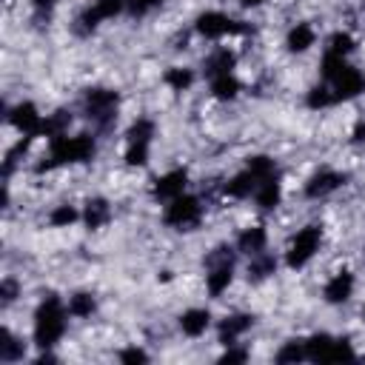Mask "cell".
I'll return each instance as SVG.
<instances>
[{
  "label": "cell",
  "mask_w": 365,
  "mask_h": 365,
  "mask_svg": "<svg viewBox=\"0 0 365 365\" xmlns=\"http://www.w3.org/2000/svg\"><path fill=\"white\" fill-rule=\"evenodd\" d=\"M97 154V143L91 134H60L48 140V154L43 157V163H37V174L43 171H54L60 165H74V163H91Z\"/></svg>",
  "instance_id": "cell-1"
},
{
  "label": "cell",
  "mask_w": 365,
  "mask_h": 365,
  "mask_svg": "<svg viewBox=\"0 0 365 365\" xmlns=\"http://www.w3.org/2000/svg\"><path fill=\"white\" fill-rule=\"evenodd\" d=\"M66 317H68V308L63 305V299L57 294H48L40 299L37 311H34V345L48 351L60 342V336L66 334Z\"/></svg>",
  "instance_id": "cell-2"
},
{
  "label": "cell",
  "mask_w": 365,
  "mask_h": 365,
  "mask_svg": "<svg viewBox=\"0 0 365 365\" xmlns=\"http://www.w3.org/2000/svg\"><path fill=\"white\" fill-rule=\"evenodd\" d=\"M319 245H322V225L311 222V225L299 228V231L291 237L288 248H285V265H288L291 271L305 268V265L314 259V254L319 251Z\"/></svg>",
  "instance_id": "cell-3"
},
{
  "label": "cell",
  "mask_w": 365,
  "mask_h": 365,
  "mask_svg": "<svg viewBox=\"0 0 365 365\" xmlns=\"http://www.w3.org/2000/svg\"><path fill=\"white\" fill-rule=\"evenodd\" d=\"M83 106H86V114L88 120H94L100 128H108L114 120H117V106H120V94L114 88H88L86 97H83Z\"/></svg>",
  "instance_id": "cell-4"
},
{
  "label": "cell",
  "mask_w": 365,
  "mask_h": 365,
  "mask_svg": "<svg viewBox=\"0 0 365 365\" xmlns=\"http://www.w3.org/2000/svg\"><path fill=\"white\" fill-rule=\"evenodd\" d=\"M202 217V205L194 194H180L174 200H168L165 211H163V222L177 228V231H191Z\"/></svg>",
  "instance_id": "cell-5"
},
{
  "label": "cell",
  "mask_w": 365,
  "mask_h": 365,
  "mask_svg": "<svg viewBox=\"0 0 365 365\" xmlns=\"http://www.w3.org/2000/svg\"><path fill=\"white\" fill-rule=\"evenodd\" d=\"M194 29H197V34L205 37V40H220V37H225V34H245V31H248V26H242L240 20H231L228 14L214 11V9L197 14Z\"/></svg>",
  "instance_id": "cell-6"
},
{
  "label": "cell",
  "mask_w": 365,
  "mask_h": 365,
  "mask_svg": "<svg viewBox=\"0 0 365 365\" xmlns=\"http://www.w3.org/2000/svg\"><path fill=\"white\" fill-rule=\"evenodd\" d=\"M43 114L37 111V106L34 103H29V100H23V103H17L14 108H9V123L20 131V134H29V137H43Z\"/></svg>",
  "instance_id": "cell-7"
},
{
  "label": "cell",
  "mask_w": 365,
  "mask_h": 365,
  "mask_svg": "<svg viewBox=\"0 0 365 365\" xmlns=\"http://www.w3.org/2000/svg\"><path fill=\"white\" fill-rule=\"evenodd\" d=\"M345 182H348V174L334 171V168H322V171H317V174L308 177V182H305V197H308V200L328 197V194H334L336 188H342Z\"/></svg>",
  "instance_id": "cell-8"
},
{
  "label": "cell",
  "mask_w": 365,
  "mask_h": 365,
  "mask_svg": "<svg viewBox=\"0 0 365 365\" xmlns=\"http://www.w3.org/2000/svg\"><path fill=\"white\" fill-rule=\"evenodd\" d=\"M331 91H334V100H354L365 91V74L354 66H345L334 80H331Z\"/></svg>",
  "instance_id": "cell-9"
},
{
  "label": "cell",
  "mask_w": 365,
  "mask_h": 365,
  "mask_svg": "<svg viewBox=\"0 0 365 365\" xmlns=\"http://www.w3.org/2000/svg\"><path fill=\"white\" fill-rule=\"evenodd\" d=\"M185 185H188V171L185 168H171V171H165V174H160L154 180L151 194H154V200H165L168 202V200L185 194Z\"/></svg>",
  "instance_id": "cell-10"
},
{
  "label": "cell",
  "mask_w": 365,
  "mask_h": 365,
  "mask_svg": "<svg viewBox=\"0 0 365 365\" xmlns=\"http://www.w3.org/2000/svg\"><path fill=\"white\" fill-rule=\"evenodd\" d=\"M351 294H354V274H351L348 268L336 271V274L325 282V288H322V297H325L328 305H342V302L351 299Z\"/></svg>",
  "instance_id": "cell-11"
},
{
  "label": "cell",
  "mask_w": 365,
  "mask_h": 365,
  "mask_svg": "<svg viewBox=\"0 0 365 365\" xmlns=\"http://www.w3.org/2000/svg\"><path fill=\"white\" fill-rule=\"evenodd\" d=\"M254 322H257L254 314H231V317H225V319L220 322V342H222V345H237V339H240L245 331H251Z\"/></svg>",
  "instance_id": "cell-12"
},
{
  "label": "cell",
  "mask_w": 365,
  "mask_h": 365,
  "mask_svg": "<svg viewBox=\"0 0 365 365\" xmlns=\"http://www.w3.org/2000/svg\"><path fill=\"white\" fill-rule=\"evenodd\" d=\"M234 279V262H214L205 265V288L211 297H220Z\"/></svg>",
  "instance_id": "cell-13"
},
{
  "label": "cell",
  "mask_w": 365,
  "mask_h": 365,
  "mask_svg": "<svg viewBox=\"0 0 365 365\" xmlns=\"http://www.w3.org/2000/svg\"><path fill=\"white\" fill-rule=\"evenodd\" d=\"M254 200H257V205L262 211H274L279 205V200H282V182L277 180V174H271V177H265V180L257 182Z\"/></svg>",
  "instance_id": "cell-14"
},
{
  "label": "cell",
  "mask_w": 365,
  "mask_h": 365,
  "mask_svg": "<svg viewBox=\"0 0 365 365\" xmlns=\"http://www.w3.org/2000/svg\"><path fill=\"white\" fill-rule=\"evenodd\" d=\"M211 325V314L208 308H188L180 314V331L185 336H202Z\"/></svg>",
  "instance_id": "cell-15"
},
{
  "label": "cell",
  "mask_w": 365,
  "mask_h": 365,
  "mask_svg": "<svg viewBox=\"0 0 365 365\" xmlns=\"http://www.w3.org/2000/svg\"><path fill=\"white\" fill-rule=\"evenodd\" d=\"M108 220H111V205H108V200H106V197H91V200L86 202V208H83V222H86V228L97 231V228H103Z\"/></svg>",
  "instance_id": "cell-16"
},
{
  "label": "cell",
  "mask_w": 365,
  "mask_h": 365,
  "mask_svg": "<svg viewBox=\"0 0 365 365\" xmlns=\"http://www.w3.org/2000/svg\"><path fill=\"white\" fill-rule=\"evenodd\" d=\"M314 43H317V31H314L311 23H297V26H291V31H288V37H285V46H288L291 54H302V51H308Z\"/></svg>",
  "instance_id": "cell-17"
},
{
  "label": "cell",
  "mask_w": 365,
  "mask_h": 365,
  "mask_svg": "<svg viewBox=\"0 0 365 365\" xmlns=\"http://www.w3.org/2000/svg\"><path fill=\"white\" fill-rule=\"evenodd\" d=\"M265 242H268V231L262 225H251V228H242L240 237H237V251L242 254H259L265 251Z\"/></svg>",
  "instance_id": "cell-18"
},
{
  "label": "cell",
  "mask_w": 365,
  "mask_h": 365,
  "mask_svg": "<svg viewBox=\"0 0 365 365\" xmlns=\"http://www.w3.org/2000/svg\"><path fill=\"white\" fill-rule=\"evenodd\" d=\"M234 66H237V54L231 51V48H217L205 63H202V68H205V77L211 80V77H217V74H231L234 71Z\"/></svg>",
  "instance_id": "cell-19"
},
{
  "label": "cell",
  "mask_w": 365,
  "mask_h": 365,
  "mask_svg": "<svg viewBox=\"0 0 365 365\" xmlns=\"http://www.w3.org/2000/svg\"><path fill=\"white\" fill-rule=\"evenodd\" d=\"M208 83H211V94H214L217 100H222V103L237 100L240 91H242V83L234 77V71H231V74H217V77H211Z\"/></svg>",
  "instance_id": "cell-20"
},
{
  "label": "cell",
  "mask_w": 365,
  "mask_h": 365,
  "mask_svg": "<svg viewBox=\"0 0 365 365\" xmlns=\"http://www.w3.org/2000/svg\"><path fill=\"white\" fill-rule=\"evenodd\" d=\"M257 177L245 168V171H240V174H234L225 185H222V191L228 194V197H234V200H245V197H251L254 191H257Z\"/></svg>",
  "instance_id": "cell-21"
},
{
  "label": "cell",
  "mask_w": 365,
  "mask_h": 365,
  "mask_svg": "<svg viewBox=\"0 0 365 365\" xmlns=\"http://www.w3.org/2000/svg\"><path fill=\"white\" fill-rule=\"evenodd\" d=\"M274 271H277V257L259 251V254H254L251 262H248V282H262V279H268Z\"/></svg>",
  "instance_id": "cell-22"
},
{
  "label": "cell",
  "mask_w": 365,
  "mask_h": 365,
  "mask_svg": "<svg viewBox=\"0 0 365 365\" xmlns=\"http://www.w3.org/2000/svg\"><path fill=\"white\" fill-rule=\"evenodd\" d=\"M66 308H68V314H71V317L86 319V317H91V314L97 311V299H94L88 291H77V294H71V297H68Z\"/></svg>",
  "instance_id": "cell-23"
},
{
  "label": "cell",
  "mask_w": 365,
  "mask_h": 365,
  "mask_svg": "<svg viewBox=\"0 0 365 365\" xmlns=\"http://www.w3.org/2000/svg\"><path fill=\"white\" fill-rule=\"evenodd\" d=\"M103 20H106V17H103V14H100V9H97V6L91 3L88 9H83V11H80V14L74 17V31L86 37V34L97 31V26H100Z\"/></svg>",
  "instance_id": "cell-24"
},
{
  "label": "cell",
  "mask_w": 365,
  "mask_h": 365,
  "mask_svg": "<svg viewBox=\"0 0 365 365\" xmlns=\"http://www.w3.org/2000/svg\"><path fill=\"white\" fill-rule=\"evenodd\" d=\"M163 83H165L171 91H188L191 83H194V71H191V68H182V66H171V68L163 74Z\"/></svg>",
  "instance_id": "cell-25"
},
{
  "label": "cell",
  "mask_w": 365,
  "mask_h": 365,
  "mask_svg": "<svg viewBox=\"0 0 365 365\" xmlns=\"http://www.w3.org/2000/svg\"><path fill=\"white\" fill-rule=\"evenodd\" d=\"M31 143H34V137H29V134H23V140H17L9 151H6V160H3V177H9L11 171H14V165L29 154V148H31Z\"/></svg>",
  "instance_id": "cell-26"
},
{
  "label": "cell",
  "mask_w": 365,
  "mask_h": 365,
  "mask_svg": "<svg viewBox=\"0 0 365 365\" xmlns=\"http://www.w3.org/2000/svg\"><path fill=\"white\" fill-rule=\"evenodd\" d=\"M26 354V342L17 339L9 328H3V342H0V359L3 362H17Z\"/></svg>",
  "instance_id": "cell-27"
},
{
  "label": "cell",
  "mask_w": 365,
  "mask_h": 365,
  "mask_svg": "<svg viewBox=\"0 0 365 365\" xmlns=\"http://www.w3.org/2000/svg\"><path fill=\"white\" fill-rule=\"evenodd\" d=\"M68 123H71V114H68L66 108H57L54 114H46V120H43V134H46L48 140H51V137H60V134H66Z\"/></svg>",
  "instance_id": "cell-28"
},
{
  "label": "cell",
  "mask_w": 365,
  "mask_h": 365,
  "mask_svg": "<svg viewBox=\"0 0 365 365\" xmlns=\"http://www.w3.org/2000/svg\"><path fill=\"white\" fill-rule=\"evenodd\" d=\"M77 220H83V211H77V208L68 205V202L51 208V214H48V222H51L54 228H68V225H74Z\"/></svg>",
  "instance_id": "cell-29"
},
{
  "label": "cell",
  "mask_w": 365,
  "mask_h": 365,
  "mask_svg": "<svg viewBox=\"0 0 365 365\" xmlns=\"http://www.w3.org/2000/svg\"><path fill=\"white\" fill-rule=\"evenodd\" d=\"M331 342H334L331 334H314V336H308V339H305V354H308V359L325 362V354H328Z\"/></svg>",
  "instance_id": "cell-30"
},
{
  "label": "cell",
  "mask_w": 365,
  "mask_h": 365,
  "mask_svg": "<svg viewBox=\"0 0 365 365\" xmlns=\"http://www.w3.org/2000/svg\"><path fill=\"white\" fill-rule=\"evenodd\" d=\"M151 137H154V123L148 117L134 120L125 131V143H151Z\"/></svg>",
  "instance_id": "cell-31"
},
{
  "label": "cell",
  "mask_w": 365,
  "mask_h": 365,
  "mask_svg": "<svg viewBox=\"0 0 365 365\" xmlns=\"http://www.w3.org/2000/svg\"><path fill=\"white\" fill-rule=\"evenodd\" d=\"M308 359L305 354V339H288L279 351H277V362H302Z\"/></svg>",
  "instance_id": "cell-32"
},
{
  "label": "cell",
  "mask_w": 365,
  "mask_h": 365,
  "mask_svg": "<svg viewBox=\"0 0 365 365\" xmlns=\"http://www.w3.org/2000/svg\"><path fill=\"white\" fill-rule=\"evenodd\" d=\"M351 359H356L351 342H348L345 336H339V339L334 336V342H331V348H328V354H325V362H351Z\"/></svg>",
  "instance_id": "cell-33"
},
{
  "label": "cell",
  "mask_w": 365,
  "mask_h": 365,
  "mask_svg": "<svg viewBox=\"0 0 365 365\" xmlns=\"http://www.w3.org/2000/svg\"><path fill=\"white\" fill-rule=\"evenodd\" d=\"M245 168H248V171H251L257 180H265V177L277 174V165H274V160H271V157H265V154H254V157H248Z\"/></svg>",
  "instance_id": "cell-34"
},
{
  "label": "cell",
  "mask_w": 365,
  "mask_h": 365,
  "mask_svg": "<svg viewBox=\"0 0 365 365\" xmlns=\"http://www.w3.org/2000/svg\"><path fill=\"white\" fill-rule=\"evenodd\" d=\"M336 100H334V91L328 88V86H314L311 91H308V97H305V106L308 108H328V106H334Z\"/></svg>",
  "instance_id": "cell-35"
},
{
  "label": "cell",
  "mask_w": 365,
  "mask_h": 365,
  "mask_svg": "<svg viewBox=\"0 0 365 365\" xmlns=\"http://www.w3.org/2000/svg\"><path fill=\"white\" fill-rule=\"evenodd\" d=\"M354 48H356V40H354L348 31H334V34H331V40H328V51H334V54L348 57Z\"/></svg>",
  "instance_id": "cell-36"
},
{
  "label": "cell",
  "mask_w": 365,
  "mask_h": 365,
  "mask_svg": "<svg viewBox=\"0 0 365 365\" xmlns=\"http://www.w3.org/2000/svg\"><path fill=\"white\" fill-rule=\"evenodd\" d=\"M345 66H348V63H345V57H342V54H334V51H328V48H325V54H322V66H319V68H322V77H325L328 83H331V80H334Z\"/></svg>",
  "instance_id": "cell-37"
},
{
  "label": "cell",
  "mask_w": 365,
  "mask_h": 365,
  "mask_svg": "<svg viewBox=\"0 0 365 365\" xmlns=\"http://www.w3.org/2000/svg\"><path fill=\"white\" fill-rule=\"evenodd\" d=\"M151 143H125V165H145Z\"/></svg>",
  "instance_id": "cell-38"
},
{
  "label": "cell",
  "mask_w": 365,
  "mask_h": 365,
  "mask_svg": "<svg viewBox=\"0 0 365 365\" xmlns=\"http://www.w3.org/2000/svg\"><path fill=\"white\" fill-rule=\"evenodd\" d=\"M163 0H125V11L131 17H145L148 11H154Z\"/></svg>",
  "instance_id": "cell-39"
},
{
  "label": "cell",
  "mask_w": 365,
  "mask_h": 365,
  "mask_svg": "<svg viewBox=\"0 0 365 365\" xmlns=\"http://www.w3.org/2000/svg\"><path fill=\"white\" fill-rule=\"evenodd\" d=\"M57 3H60V0H31L34 17H37V20H48V17H51V11L57 9Z\"/></svg>",
  "instance_id": "cell-40"
},
{
  "label": "cell",
  "mask_w": 365,
  "mask_h": 365,
  "mask_svg": "<svg viewBox=\"0 0 365 365\" xmlns=\"http://www.w3.org/2000/svg\"><path fill=\"white\" fill-rule=\"evenodd\" d=\"M117 359L120 362H128V365H137V362H148V354L143 348H125V351L117 354Z\"/></svg>",
  "instance_id": "cell-41"
},
{
  "label": "cell",
  "mask_w": 365,
  "mask_h": 365,
  "mask_svg": "<svg viewBox=\"0 0 365 365\" xmlns=\"http://www.w3.org/2000/svg\"><path fill=\"white\" fill-rule=\"evenodd\" d=\"M17 299V282L14 279H3L0 282V302L3 305H11Z\"/></svg>",
  "instance_id": "cell-42"
},
{
  "label": "cell",
  "mask_w": 365,
  "mask_h": 365,
  "mask_svg": "<svg viewBox=\"0 0 365 365\" xmlns=\"http://www.w3.org/2000/svg\"><path fill=\"white\" fill-rule=\"evenodd\" d=\"M245 359H248V351L234 348V345H225V354L220 356V362H245Z\"/></svg>",
  "instance_id": "cell-43"
},
{
  "label": "cell",
  "mask_w": 365,
  "mask_h": 365,
  "mask_svg": "<svg viewBox=\"0 0 365 365\" xmlns=\"http://www.w3.org/2000/svg\"><path fill=\"white\" fill-rule=\"evenodd\" d=\"M351 140H354V143H365V120H359V123L354 125V131H351Z\"/></svg>",
  "instance_id": "cell-44"
},
{
  "label": "cell",
  "mask_w": 365,
  "mask_h": 365,
  "mask_svg": "<svg viewBox=\"0 0 365 365\" xmlns=\"http://www.w3.org/2000/svg\"><path fill=\"white\" fill-rule=\"evenodd\" d=\"M262 3H265V0H240V6H242V9H259Z\"/></svg>",
  "instance_id": "cell-45"
},
{
  "label": "cell",
  "mask_w": 365,
  "mask_h": 365,
  "mask_svg": "<svg viewBox=\"0 0 365 365\" xmlns=\"http://www.w3.org/2000/svg\"><path fill=\"white\" fill-rule=\"evenodd\" d=\"M362 317H365V305H362Z\"/></svg>",
  "instance_id": "cell-46"
}]
</instances>
